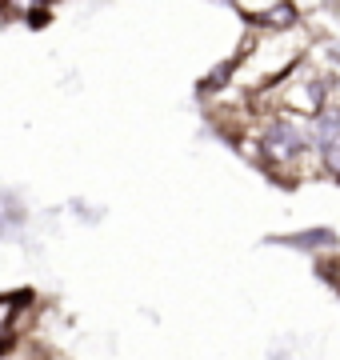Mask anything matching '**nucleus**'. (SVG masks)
<instances>
[{
  "mask_svg": "<svg viewBox=\"0 0 340 360\" xmlns=\"http://www.w3.org/2000/svg\"><path fill=\"white\" fill-rule=\"evenodd\" d=\"M252 141L261 148V165L268 168V172H276V176H285V180L301 176L308 153H316L313 136H308V124H304V120H292V116H276V112L264 116ZM308 165H313V160H308Z\"/></svg>",
  "mask_w": 340,
  "mask_h": 360,
  "instance_id": "1",
  "label": "nucleus"
},
{
  "mask_svg": "<svg viewBox=\"0 0 340 360\" xmlns=\"http://www.w3.org/2000/svg\"><path fill=\"white\" fill-rule=\"evenodd\" d=\"M264 104H273L276 116H292V120H313L320 108H328V80L308 72V68H292L285 80H276L273 89L261 92Z\"/></svg>",
  "mask_w": 340,
  "mask_h": 360,
  "instance_id": "2",
  "label": "nucleus"
},
{
  "mask_svg": "<svg viewBox=\"0 0 340 360\" xmlns=\"http://www.w3.org/2000/svg\"><path fill=\"white\" fill-rule=\"evenodd\" d=\"M236 13L244 16L249 25L264 28V32H292L301 25V8L288 4V0H276V4L273 0H240Z\"/></svg>",
  "mask_w": 340,
  "mask_h": 360,
  "instance_id": "3",
  "label": "nucleus"
},
{
  "mask_svg": "<svg viewBox=\"0 0 340 360\" xmlns=\"http://www.w3.org/2000/svg\"><path fill=\"white\" fill-rule=\"evenodd\" d=\"M25 304H28V292H8L0 296V360L13 352L16 345V324L25 316Z\"/></svg>",
  "mask_w": 340,
  "mask_h": 360,
  "instance_id": "4",
  "label": "nucleus"
},
{
  "mask_svg": "<svg viewBox=\"0 0 340 360\" xmlns=\"http://www.w3.org/2000/svg\"><path fill=\"white\" fill-rule=\"evenodd\" d=\"M308 136H313V148H316V153L340 141V108H336V104L320 108V112L308 120Z\"/></svg>",
  "mask_w": 340,
  "mask_h": 360,
  "instance_id": "5",
  "label": "nucleus"
},
{
  "mask_svg": "<svg viewBox=\"0 0 340 360\" xmlns=\"http://www.w3.org/2000/svg\"><path fill=\"white\" fill-rule=\"evenodd\" d=\"M285 245L292 248H325V245H336V236L328 229H316V232H296V236H288Z\"/></svg>",
  "mask_w": 340,
  "mask_h": 360,
  "instance_id": "6",
  "label": "nucleus"
},
{
  "mask_svg": "<svg viewBox=\"0 0 340 360\" xmlns=\"http://www.w3.org/2000/svg\"><path fill=\"white\" fill-rule=\"evenodd\" d=\"M320 168H325L328 176H336V180H340V141H336V144H328V148H320Z\"/></svg>",
  "mask_w": 340,
  "mask_h": 360,
  "instance_id": "7",
  "label": "nucleus"
},
{
  "mask_svg": "<svg viewBox=\"0 0 340 360\" xmlns=\"http://www.w3.org/2000/svg\"><path fill=\"white\" fill-rule=\"evenodd\" d=\"M332 284H336V288H340V260H336V264H332Z\"/></svg>",
  "mask_w": 340,
  "mask_h": 360,
  "instance_id": "8",
  "label": "nucleus"
}]
</instances>
